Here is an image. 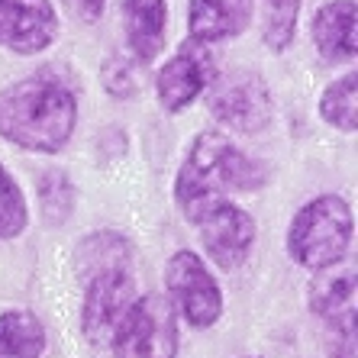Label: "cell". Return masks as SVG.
Returning <instances> with one entry per match:
<instances>
[{"instance_id":"1","label":"cell","mask_w":358,"mask_h":358,"mask_svg":"<svg viewBox=\"0 0 358 358\" xmlns=\"http://www.w3.org/2000/svg\"><path fill=\"white\" fill-rule=\"evenodd\" d=\"M268 181L265 165L249 159L226 133L207 129L191 142L187 159L175 178L178 210L191 223H203L229 203V191H255Z\"/></svg>"},{"instance_id":"2","label":"cell","mask_w":358,"mask_h":358,"mask_svg":"<svg viewBox=\"0 0 358 358\" xmlns=\"http://www.w3.org/2000/svg\"><path fill=\"white\" fill-rule=\"evenodd\" d=\"M75 123V91L55 75L23 78L0 91V136L23 152H62Z\"/></svg>"},{"instance_id":"3","label":"cell","mask_w":358,"mask_h":358,"mask_svg":"<svg viewBox=\"0 0 358 358\" xmlns=\"http://www.w3.org/2000/svg\"><path fill=\"white\" fill-rule=\"evenodd\" d=\"M352 207L339 194H323L297 210L287 229V252L297 265L310 271H326L349 252Z\"/></svg>"},{"instance_id":"4","label":"cell","mask_w":358,"mask_h":358,"mask_svg":"<svg viewBox=\"0 0 358 358\" xmlns=\"http://www.w3.org/2000/svg\"><path fill=\"white\" fill-rule=\"evenodd\" d=\"M110 349L113 358H178V313L168 297H136Z\"/></svg>"},{"instance_id":"5","label":"cell","mask_w":358,"mask_h":358,"mask_svg":"<svg viewBox=\"0 0 358 358\" xmlns=\"http://www.w3.org/2000/svg\"><path fill=\"white\" fill-rule=\"evenodd\" d=\"M165 287H168V303L194 329H207L223 313V291H220L213 271H210L207 262L200 259L197 252L178 249L168 259Z\"/></svg>"},{"instance_id":"6","label":"cell","mask_w":358,"mask_h":358,"mask_svg":"<svg viewBox=\"0 0 358 358\" xmlns=\"http://www.w3.org/2000/svg\"><path fill=\"white\" fill-rule=\"evenodd\" d=\"M136 303L133 271H103L84 281V307H81V333L84 339L110 349L123 326L129 307Z\"/></svg>"},{"instance_id":"7","label":"cell","mask_w":358,"mask_h":358,"mask_svg":"<svg viewBox=\"0 0 358 358\" xmlns=\"http://www.w3.org/2000/svg\"><path fill=\"white\" fill-rule=\"evenodd\" d=\"M210 110L217 113L220 123L242 129V133H259L271 120V91L259 75L252 71H223L210 81Z\"/></svg>"},{"instance_id":"8","label":"cell","mask_w":358,"mask_h":358,"mask_svg":"<svg viewBox=\"0 0 358 358\" xmlns=\"http://www.w3.org/2000/svg\"><path fill=\"white\" fill-rule=\"evenodd\" d=\"M217 78V65L207 45L200 42H184L181 49L162 65L159 78H155V91H159V103L171 113L191 107L194 100L210 87V81Z\"/></svg>"},{"instance_id":"9","label":"cell","mask_w":358,"mask_h":358,"mask_svg":"<svg viewBox=\"0 0 358 358\" xmlns=\"http://www.w3.org/2000/svg\"><path fill=\"white\" fill-rule=\"evenodd\" d=\"M59 36V13L52 0H0V45L36 55Z\"/></svg>"},{"instance_id":"10","label":"cell","mask_w":358,"mask_h":358,"mask_svg":"<svg viewBox=\"0 0 358 358\" xmlns=\"http://www.w3.org/2000/svg\"><path fill=\"white\" fill-rule=\"evenodd\" d=\"M200 239L220 268H236L249 259V249L255 242V220L236 203H226L200 223Z\"/></svg>"},{"instance_id":"11","label":"cell","mask_w":358,"mask_h":358,"mask_svg":"<svg viewBox=\"0 0 358 358\" xmlns=\"http://www.w3.org/2000/svg\"><path fill=\"white\" fill-rule=\"evenodd\" d=\"M252 20V0H191L187 33L194 42L210 45L239 36Z\"/></svg>"},{"instance_id":"12","label":"cell","mask_w":358,"mask_h":358,"mask_svg":"<svg viewBox=\"0 0 358 358\" xmlns=\"http://www.w3.org/2000/svg\"><path fill=\"white\" fill-rule=\"evenodd\" d=\"M313 42L326 62L355 59V0H329L313 17Z\"/></svg>"},{"instance_id":"13","label":"cell","mask_w":358,"mask_h":358,"mask_svg":"<svg viewBox=\"0 0 358 358\" xmlns=\"http://www.w3.org/2000/svg\"><path fill=\"white\" fill-rule=\"evenodd\" d=\"M123 20H126L129 55L139 62L155 59L159 49L165 45V29H168L165 0H123Z\"/></svg>"},{"instance_id":"14","label":"cell","mask_w":358,"mask_h":358,"mask_svg":"<svg viewBox=\"0 0 358 358\" xmlns=\"http://www.w3.org/2000/svg\"><path fill=\"white\" fill-rule=\"evenodd\" d=\"M310 310L329 323V329L355 326V271H320L310 284Z\"/></svg>"},{"instance_id":"15","label":"cell","mask_w":358,"mask_h":358,"mask_svg":"<svg viewBox=\"0 0 358 358\" xmlns=\"http://www.w3.org/2000/svg\"><path fill=\"white\" fill-rule=\"evenodd\" d=\"M75 265L84 281L103 271H133V245L120 233H94L78 245Z\"/></svg>"},{"instance_id":"16","label":"cell","mask_w":358,"mask_h":358,"mask_svg":"<svg viewBox=\"0 0 358 358\" xmlns=\"http://www.w3.org/2000/svg\"><path fill=\"white\" fill-rule=\"evenodd\" d=\"M45 352V329L29 310L0 313V358H39Z\"/></svg>"},{"instance_id":"17","label":"cell","mask_w":358,"mask_h":358,"mask_svg":"<svg viewBox=\"0 0 358 358\" xmlns=\"http://www.w3.org/2000/svg\"><path fill=\"white\" fill-rule=\"evenodd\" d=\"M355 84H358V78L349 71V75L336 78L323 91V97H320V113H323V120L329 126H336V129H345V133H355V126H358Z\"/></svg>"},{"instance_id":"18","label":"cell","mask_w":358,"mask_h":358,"mask_svg":"<svg viewBox=\"0 0 358 358\" xmlns=\"http://www.w3.org/2000/svg\"><path fill=\"white\" fill-rule=\"evenodd\" d=\"M300 0H262V36L275 52L287 49L297 33Z\"/></svg>"},{"instance_id":"19","label":"cell","mask_w":358,"mask_h":358,"mask_svg":"<svg viewBox=\"0 0 358 358\" xmlns=\"http://www.w3.org/2000/svg\"><path fill=\"white\" fill-rule=\"evenodd\" d=\"M29 223V210L20 184L10 178V171L0 165V239H17Z\"/></svg>"},{"instance_id":"20","label":"cell","mask_w":358,"mask_h":358,"mask_svg":"<svg viewBox=\"0 0 358 358\" xmlns=\"http://www.w3.org/2000/svg\"><path fill=\"white\" fill-rule=\"evenodd\" d=\"M39 207L45 223H65L71 207H75V187L62 171H45L39 181Z\"/></svg>"},{"instance_id":"21","label":"cell","mask_w":358,"mask_h":358,"mask_svg":"<svg viewBox=\"0 0 358 358\" xmlns=\"http://www.w3.org/2000/svg\"><path fill=\"white\" fill-rule=\"evenodd\" d=\"M103 84L117 97H133L142 87V62L133 55H117L103 65Z\"/></svg>"},{"instance_id":"22","label":"cell","mask_w":358,"mask_h":358,"mask_svg":"<svg viewBox=\"0 0 358 358\" xmlns=\"http://www.w3.org/2000/svg\"><path fill=\"white\" fill-rule=\"evenodd\" d=\"M103 3H107V0H65V7L71 10L78 20H84V23H97L100 13H103Z\"/></svg>"},{"instance_id":"23","label":"cell","mask_w":358,"mask_h":358,"mask_svg":"<svg viewBox=\"0 0 358 358\" xmlns=\"http://www.w3.org/2000/svg\"><path fill=\"white\" fill-rule=\"evenodd\" d=\"M333 345V358H355V326H339Z\"/></svg>"}]
</instances>
